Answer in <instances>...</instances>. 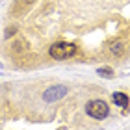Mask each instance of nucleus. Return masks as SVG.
Listing matches in <instances>:
<instances>
[{"label": "nucleus", "instance_id": "obj_1", "mask_svg": "<svg viewBox=\"0 0 130 130\" xmlns=\"http://www.w3.org/2000/svg\"><path fill=\"white\" fill-rule=\"evenodd\" d=\"M86 113L93 117V119H106L110 113V108L108 104L104 102V100H89V102L86 104Z\"/></svg>", "mask_w": 130, "mask_h": 130}, {"label": "nucleus", "instance_id": "obj_2", "mask_svg": "<svg viewBox=\"0 0 130 130\" xmlns=\"http://www.w3.org/2000/svg\"><path fill=\"white\" fill-rule=\"evenodd\" d=\"M76 54V46L73 43H65V41H60V43H54L50 46V56L54 60H65V58H71Z\"/></svg>", "mask_w": 130, "mask_h": 130}, {"label": "nucleus", "instance_id": "obj_3", "mask_svg": "<svg viewBox=\"0 0 130 130\" xmlns=\"http://www.w3.org/2000/svg\"><path fill=\"white\" fill-rule=\"evenodd\" d=\"M65 95H67V87L65 86H52L43 93V99H45V102H54V100L63 99Z\"/></svg>", "mask_w": 130, "mask_h": 130}, {"label": "nucleus", "instance_id": "obj_4", "mask_svg": "<svg viewBox=\"0 0 130 130\" xmlns=\"http://www.w3.org/2000/svg\"><path fill=\"white\" fill-rule=\"evenodd\" d=\"M111 99H113V102L117 104V106H121V108H126L128 106V97L125 95V93H113V95H111Z\"/></svg>", "mask_w": 130, "mask_h": 130}, {"label": "nucleus", "instance_id": "obj_5", "mask_svg": "<svg viewBox=\"0 0 130 130\" xmlns=\"http://www.w3.org/2000/svg\"><path fill=\"white\" fill-rule=\"evenodd\" d=\"M99 74L100 76H106V78H111V76H113V71L108 69V67H102V69H99Z\"/></svg>", "mask_w": 130, "mask_h": 130}]
</instances>
